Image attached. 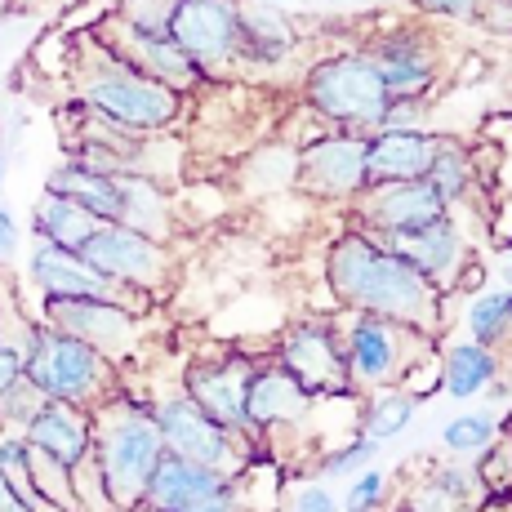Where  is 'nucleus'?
Returning <instances> with one entry per match:
<instances>
[{
  "label": "nucleus",
  "mask_w": 512,
  "mask_h": 512,
  "mask_svg": "<svg viewBox=\"0 0 512 512\" xmlns=\"http://www.w3.org/2000/svg\"><path fill=\"white\" fill-rule=\"evenodd\" d=\"M94 36L103 41L112 54H121L130 67H139L143 76H152V81H161V85H170L174 94H183V98H192L196 90H205V76H201V67L192 63V58L179 49V41H174L165 27H139V23H130L125 14H116V5L107 9V18L94 27Z\"/></svg>",
  "instance_id": "11"
},
{
  "label": "nucleus",
  "mask_w": 512,
  "mask_h": 512,
  "mask_svg": "<svg viewBox=\"0 0 512 512\" xmlns=\"http://www.w3.org/2000/svg\"><path fill=\"white\" fill-rule=\"evenodd\" d=\"M326 290L339 312H374V317L415 326L432 339H441L446 330V303L450 294H441L432 281H423V272L410 259H401L388 241L379 236L348 228L330 241L326 250Z\"/></svg>",
  "instance_id": "1"
},
{
  "label": "nucleus",
  "mask_w": 512,
  "mask_h": 512,
  "mask_svg": "<svg viewBox=\"0 0 512 512\" xmlns=\"http://www.w3.org/2000/svg\"><path fill=\"white\" fill-rule=\"evenodd\" d=\"M312 410H317V401H312L277 361L272 357L254 361L250 388H245V432H250L254 441L272 446L281 432H299L303 423L312 419Z\"/></svg>",
  "instance_id": "19"
},
{
  "label": "nucleus",
  "mask_w": 512,
  "mask_h": 512,
  "mask_svg": "<svg viewBox=\"0 0 512 512\" xmlns=\"http://www.w3.org/2000/svg\"><path fill=\"white\" fill-rule=\"evenodd\" d=\"M290 512H339V499H334L321 481H308V486L294 490Z\"/></svg>",
  "instance_id": "41"
},
{
  "label": "nucleus",
  "mask_w": 512,
  "mask_h": 512,
  "mask_svg": "<svg viewBox=\"0 0 512 512\" xmlns=\"http://www.w3.org/2000/svg\"><path fill=\"white\" fill-rule=\"evenodd\" d=\"M45 187L49 192L72 196V201L85 205L98 223H116V210H121V187H116V174L94 170V165H81V161H72V156H63V161L45 174Z\"/></svg>",
  "instance_id": "25"
},
{
  "label": "nucleus",
  "mask_w": 512,
  "mask_h": 512,
  "mask_svg": "<svg viewBox=\"0 0 512 512\" xmlns=\"http://www.w3.org/2000/svg\"><path fill=\"white\" fill-rule=\"evenodd\" d=\"M14 259H18V223H14V214L0 205V268H9Z\"/></svg>",
  "instance_id": "43"
},
{
  "label": "nucleus",
  "mask_w": 512,
  "mask_h": 512,
  "mask_svg": "<svg viewBox=\"0 0 512 512\" xmlns=\"http://www.w3.org/2000/svg\"><path fill=\"white\" fill-rule=\"evenodd\" d=\"M18 432H23V441L32 450H41V455L58 459L67 468H81L94 450V415L85 406H72V401L45 397Z\"/></svg>",
  "instance_id": "21"
},
{
  "label": "nucleus",
  "mask_w": 512,
  "mask_h": 512,
  "mask_svg": "<svg viewBox=\"0 0 512 512\" xmlns=\"http://www.w3.org/2000/svg\"><path fill=\"white\" fill-rule=\"evenodd\" d=\"M36 321L85 339L94 352H103L121 370L130 366V357L143 343V317L116 299H41V317Z\"/></svg>",
  "instance_id": "13"
},
{
  "label": "nucleus",
  "mask_w": 512,
  "mask_h": 512,
  "mask_svg": "<svg viewBox=\"0 0 512 512\" xmlns=\"http://www.w3.org/2000/svg\"><path fill=\"white\" fill-rule=\"evenodd\" d=\"M392 504H401L406 512H468L455 495H446V490H441L437 481H428L423 472H419L415 486H406L401 490V499H392Z\"/></svg>",
  "instance_id": "37"
},
{
  "label": "nucleus",
  "mask_w": 512,
  "mask_h": 512,
  "mask_svg": "<svg viewBox=\"0 0 512 512\" xmlns=\"http://www.w3.org/2000/svg\"><path fill=\"white\" fill-rule=\"evenodd\" d=\"M27 281L41 299H116L125 308H134L139 317H147L152 308V294H139V290H125V285L107 281L103 272H94L90 263L81 259V250H63V245H49V241H36L27 250Z\"/></svg>",
  "instance_id": "16"
},
{
  "label": "nucleus",
  "mask_w": 512,
  "mask_h": 512,
  "mask_svg": "<svg viewBox=\"0 0 512 512\" xmlns=\"http://www.w3.org/2000/svg\"><path fill=\"white\" fill-rule=\"evenodd\" d=\"M499 419H504V428L512 432V410H508V415H499Z\"/></svg>",
  "instance_id": "47"
},
{
  "label": "nucleus",
  "mask_w": 512,
  "mask_h": 512,
  "mask_svg": "<svg viewBox=\"0 0 512 512\" xmlns=\"http://www.w3.org/2000/svg\"><path fill=\"white\" fill-rule=\"evenodd\" d=\"M0 512H27V504L14 495V486L5 481V472H0Z\"/></svg>",
  "instance_id": "44"
},
{
  "label": "nucleus",
  "mask_w": 512,
  "mask_h": 512,
  "mask_svg": "<svg viewBox=\"0 0 512 512\" xmlns=\"http://www.w3.org/2000/svg\"><path fill=\"white\" fill-rule=\"evenodd\" d=\"M499 277H504V285L512 290V236L499 245Z\"/></svg>",
  "instance_id": "45"
},
{
  "label": "nucleus",
  "mask_w": 512,
  "mask_h": 512,
  "mask_svg": "<svg viewBox=\"0 0 512 512\" xmlns=\"http://www.w3.org/2000/svg\"><path fill=\"white\" fill-rule=\"evenodd\" d=\"M450 205L428 179H406V183H366L352 201V228L392 241L401 232H415L423 223L441 219Z\"/></svg>",
  "instance_id": "17"
},
{
  "label": "nucleus",
  "mask_w": 512,
  "mask_h": 512,
  "mask_svg": "<svg viewBox=\"0 0 512 512\" xmlns=\"http://www.w3.org/2000/svg\"><path fill=\"white\" fill-rule=\"evenodd\" d=\"M428 112H432L428 98H388L383 125H388V130H423V125H428Z\"/></svg>",
  "instance_id": "39"
},
{
  "label": "nucleus",
  "mask_w": 512,
  "mask_h": 512,
  "mask_svg": "<svg viewBox=\"0 0 512 512\" xmlns=\"http://www.w3.org/2000/svg\"><path fill=\"white\" fill-rule=\"evenodd\" d=\"M94 415V472L103 481V495L112 512H134L143 504L147 477H152L156 459L165 455L161 432H156L152 419V397H139V392L121 388L107 401H98L90 410Z\"/></svg>",
  "instance_id": "3"
},
{
  "label": "nucleus",
  "mask_w": 512,
  "mask_h": 512,
  "mask_svg": "<svg viewBox=\"0 0 512 512\" xmlns=\"http://www.w3.org/2000/svg\"><path fill=\"white\" fill-rule=\"evenodd\" d=\"M277 366L308 392L312 401L352 397L348 357H343V334L334 317H299L285 326V334L268 352Z\"/></svg>",
  "instance_id": "9"
},
{
  "label": "nucleus",
  "mask_w": 512,
  "mask_h": 512,
  "mask_svg": "<svg viewBox=\"0 0 512 512\" xmlns=\"http://www.w3.org/2000/svg\"><path fill=\"white\" fill-rule=\"evenodd\" d=\"M339 334H343V357H348V383L357 397H370L379 388H397L401 374L415 366L423 352L437 348L432 334L388 317H374V312H343Z\"/></svg>",
  "instance_id": "7"
},
{
  "label": "nucleus",
  "mask_w": 512,
  "mask_h": 512,
  "mask_svg": "<svg viewBox=\"0 0 512 512\" xmlns=\"http://www.w3.org/2000/svg\"><path fill=\"white\" fill-rule=\"evenodd\" d=\"M383 512H406V508H401V504H388V508H383Z\"/></svg>",
  "instance_id": "48"
},
{
  "label": "nucleus",
  "mask_w": 512,
  "mask_h": 512,
  "mask_svg": "<svg viewBox=\"0 0 512 512\" xmlns=\"http://www.w3.org/2000/svg\"><path fill=\"white\" fill-rule=\"evenodd\" d=\"M134 512H156V508H147V504H139V508H134Z\"/></svg>",
  "instance_id": "49"
},
{
  "label": "nucleus",
  "mask_w": 512,
  "mask_h": 512,
  "mask_svg": "<svg viewBox=\"0 0 512 512\" xmlns=\"http://www.w3.org/2000/svg\"><path fill=\"white\" fill-rule=\"evenodd\" d=\"M379 441L366 437V432H352V441L348 446H339V450H330V455H321V464H317V477H326V481H339V477H357L361 468H370L374 459H379Z\"/></svg>",
  "instance_id": "35"
},
{
  "label": "nucleus",
  "mask_w": 512,
  "mask_h": 512,
  "mask_svg": "<svg viewBox=\"0 0 512 512\" xmlns=\"http://www.w3.org/2000/svg\"><path fill=\"white\" fill-rule=\"evenodd\" d=\"M18 379H23V352H18L14 343L0 339V392L14 388Z\"/></svg>",
  "instance_id": "42"
},
{
  "label": "nucleus",
  "mask_w": 512,
  "mask_h": 512,
  "mask_svg": "<svg viewBox=\"0 0 512 512\" xmlns=\"http://www.w3.org/2000/svg\"><path fill=\"white\" fill-rule=\"evenodd\" d=\"M299 49V27L281 5L241 0V67H285Z\"/></svg>",
  "instance_id": "23"
},
{
  "label": "nucleus",
  "mask_w": 512,
  "mask_h": 512,
  "mask_svg": "<svg viewBox=\"0 0 512 512\" xmlns=\"http://www.w3.org/2000/svg\"><path fill=\"white\" fill-rule=\"evenodd\" d=\"M392 504V495H388V472H379V468H361L357 477H352V486H348V495H343V504L339 512H383Z\"/></svg>",
  "instance_id": "36"
},
{
  "label": "nucleus",
  "mask_w": 512,
  "mask_h": 512,
  "mask_svg": "<svg viewBox=\"0 0 512 512\" xmlns=\"http://www.w3.org/2000/svg\"><path fill=\"white\" fill-rule=\"evenodd\" d=\"M165 32L210 85L241 72V0H170Z\"/></svg>",
  "instance_id": "8"
},
{
  "label": "nucleus",
  "mask_w": 512,
  "mask_h": 512,
  "mask_svg": "<svg viewBox=\"0 0 512 512\" xmlns=\"http://www.w3.org/2000/svg\"><path fill=\"white\" fill-rule=\"evenodd\" d=\"M392 98H432L441 85V45L419 23H383L361 41Z\"/></svg>",
  "instance_id": "12"
},
{
  "label": "nucleus",
  "mask_w": 512,
  "mask_h": 512,
  "mask_svg": "<svg viewBox=\"0 0 512 512\" xmlns=\"http://www.w3.org/2000/svg\"><path fill=\"white\" fill-rule=\"evenodd\" d=\"M437 130H379L366 134V183H406V179H423L437 152Z\"/></svg>",
  "instance_id": "22"
},
{
  "label": "nucleus",
  "mask_w": 512,
  "mask_h": 512,
  "mask_svg": "<svg viewBox=\"0 0 512 512\" xmlns=\"http://www.w3.org/2000/svg\"><path fill=\"white\" fill-rule=\"evenodd\" d=\"M294 187L312 201L326 205H352L366 187V134L326 130L317 139L299 143L294 161Z\"/></svg>",
  "instance_id": "14"
},
{
  "label": "nucleus",
  "mask_w": 512,
  "mask_h": 512,
  "mask_svg": "<svg viewBox=\"0 0 512 512\" xmlns=\"http://www.w3.org/2000/svg\"><path fill=\"white\" fill-rule=\"evenodd\" d=\"M27 472H32L41 499H49L58 512H85L81 499H76V481H72V468L67 464H58V459H49L41 450L27 446Z\"/></svg>",
  "instance_id": "32"
},
{
  "label": "nucleus",
  "mask_w": 512,
  "mask_h": 512,
  "mask_svg": "<svg viewBox=\"0 0 512 512\" xmlns=\"http://www.w3.org/2000/svg\"><path fill=\"white\" fill-rule=\"evenodd\" d=\"M388 85H383L379 67L370 63V54L361 45L334 49L308 63V72L299 76V107L312 112L330 130L348 134H370L383 125L388 112Z\"/></svg>",
  "instance_id": "5"
},
{
  "label": "nucleus",
  "mask_w": 512,
  "mask_h": 512,
  "mask_svg": "<svg viewBox=\"0 0 512 512\" xmlns=\"http://www.w3.org/2000/svg\"><path fill=\"white\" fill-rule=\"evenodd\" d=\"M116 187H121V210H116V223L152 236V241L170 245L179 236V210H174V196L165 192L161 179H147L139 170L116 174Z\"/></svg>",
  "instance_id": "24"
},
{
  "label": "nucleus",
  "mask_w": 512,
  "mask_h": 512,
  "mask_svg": "<svg viewBox=\"0 0 512 512\" xmlns=\"http://www.w3.org/2000/svg\"><path fill=\"white\" fill-rule=\"evenodd\" d=\"M5 174H9V156L0 152V187H5Z\"/></svg>",
  "instance_id": "46"
},
{
  "label": "nucleus",
  "mask_w": 512,
  "mask_h": 512,
  "mask_svg": "<svg viewBox=\"0 0 512 512\" xmlns=\"http://www.w3.org/2000/svg\"><path fill=\"white\" fill-rule=\"evenodd\" d=\"M41 401H45V397L32 388V379H27V374H23V379H18L14 388H5V392H0V428L18 432L27 419H32V410L41 406Z\"/></svg>",
  "instance_id": "38"
},
{
  "label": "nucleus",
  "mask_w": 512,
  "mask_h": 512,
  "mask_svg": "<svg viewBox=\"0 0 512 512\" xmlns=\"http://www.w3.org/2000/svg\"><path fill=\"white\" fill-rule=\"evenodd\" d=\"M472 468H477L486 495H512V432L499 428V437L486 450H477Z\"/></svg>",
  "instance_id": "34"
},
{
  "label": "nucleus",
  "mask_w": 512,
  "mask_h": 512,
  "mask_svg": "<svg viewBox=\"0 0 512 512\" xmlns=\"http://www.w3.org/2000/svg\"><path fill=\"white\" fill-rule=\"evenodd\" d=\"M423 18H446V23H477L481 0H406Z\"/></svg>",
  "instance_id": "40"
},
{
  "label": "nucleus",
  "mask_w": 512,
  "mask_h": 512,
  "mask_svg": "<svg viewBox=\"0 0 512 512\" xmlns=\"http://www.w3.org/2000/svg\"><path fill=\"white\" fill-rule=\"evenodd\" d=\"M423 477L437 481V486L446 490V495H455L468 512H477V504L486 499V490H481L477 468H472V459H464V455H455V459H428Z\"/></svg>",
  "instance_id": "33"
},
{
  "label": "nucleus",
  "mask_w": 512,
  "mask_h": 512,
  "mask_svg": "<svg viewBox=\"0 0 512 512\" xmlns=\"http://www.w3.org/2000/svg\"><path fill=\"white\" fill-rule=\"evenodd\" d=\"M72 98L107 121L125 125L134 134H170L183 121V94L170 85L143 76L121 54H112L94 32H76V58H72Z\"/></svg>",
  "instance_id": "2"
},
{
  "label": "nucleus",
  "mask_w": 512,
  "mask_h": 512,
  "mask_svg": "<svg viewBox=\"0 0 512 512\" xmlns=\"http://www.w3.org/2000/svg\"><path fill=\"white\" fill-rule=\"evenodd\" d=\"M432 187L441 192V201L455 210L459 201H468L472 192H477V152H468L459 139H446L441 134L437 139V152H432V165H428V174H423Z\"/></svg>",
  "instance_id": "28"
},
{
  "label": "nucleus",
  "mask_w": 512,
  "mask_h": 512,
  "mask_svg": "<svg viewBox=\"0 0 512 512\" xmlns=\"http://www.w3.org/2000/svg\"><path fill=\"white\" fill-rule=\"evenodd\" d=\"M152 419L156 432H161L165 455L192 459V464H205L223 477H241L254 459H263V441L245 437V432L223 428L219 419H210L192 397L179 392H165V397H152Z\"/></svg>",
  "instance_id": "6"
},
{
  "label": "nucleus",
  "mask_w": 512,
  "mask_h": 512,
  "mask_svg": "<svg viewBox=\"0 0 512 512\" xmlns=\"http://www.w3.org/2000/svg\"><path fill=\"white\" fill-rule=\"evenodd\" d=\"M415 415H419V401L410 397L406 388H379V392H370V397H361L357 432H366L379 446H388L392 437H401V432L415 423Z\"/></svg>",
  "instance_id": "29"
},
{
  "label": "nucleus",
  "mask_w": 512,
  "mask_h": 512,
  "mask_svg": "<svg viewBox=\"0 0 512 512\" xmlns=\"http://www.w3.org/2000/svg\"><path fill=\"white\" fill-rule=\"evenodd\" d=\"M143 504L156 512H250L236 477H223V472L179 455L156 459L143 490Z\"/></svg>",
  "instance_id": "15"
},
{
  "label": "nucleus",
  "mask_w": 512,
  "mask_h": 512,
  "mask_svg": "<svg viewBox=\"0 0 512 512\" xmlns=\"http://www.w3.org/2000/svg\"><path fill=\"white\" fill-rule=\"evenodd\" d=\"M81 259L94 272H103L107 281L125 285V290L152 294V299H161L165 285L174 281V268H179L170 245L125 228V223H98L94 236L81 245Z\"/></svg>",
  "instance_id": "10"
},
{
  "label": "nucleus",
  "mask_w": 512,
  "mask_h": 512,
  "mask_svg": "<svg viewBox=\"0 0 512 512\" xmlns=\"http://www.w3.org/2000/svg\"><path fill=\"white\" fill-rule=\"evenodd\" d=\"M9 321H14V334H5V343L23 352V374L41 397L94 410L98 401H107L121 388L125 370L107 361L103 352H94L85 339L45 326L36 317H23V312H14Z\"/></svg>",
  "instance_id": "4"
},
{
  "label": "nucleus",
  "mask_w": 512,
  "mask_h": 512,
  "mask_svg": "<svg viewBox=\"0 0 512 512\" xmlns=\"http://www.w3.org/2000/svg\"><path fill=\"white\" fill-rule=\"evenodd\" d=\"M468 339L481 343V348H499V343L512 334V308H508V285L504 290H477L464 312Z\"/></svg>",
  "instance_id": "30"
},
{
  "label": "nucleus",
  "mask_w": 512,
  "mask_h": 512,
  "mask_svg": "<svg viewBox=\"0 0 512 512\" xmlns=\"http://www.w3.org/2000/svg\"><path fill=\"white\" fill-rule=\"evenodd\" d=\"M94 228H98V219L85 210V205H76L72 196L49 192V187L36 196V205H32V236L36 241L63 245V250H81V245L94 236Z\"/></svg>",
  "instance_id": "27"
},
{
  "label": "nucleus",
  "mask_w": 512,
  "mask_h": 512,
  "mask_svg": "<svg viewBox=\"0 0 512 512\" xmlns=\"http://www.w3.org/2000/svg\"><path fill=\"white\" fill-rule=\"evenodd\" d=\"M254 361L259 357H254V352H241V348L201 352V357L183 370V392L210 419H219L223 428L245 432V388H250ZM245 437H250V432H245Z\"/></svg>",
  "instance_id": "18"
},
{
  "label": "nucleus",
  "mask_w": 512,
  "mask_h": 512,
  "mask_svg": "<svg viewBox=\"0 0 512 512\" xmlns=\"http://www.w3.org/2000/svg\"><path fill=\"white\" fill-rule=\"evenodd\" d=\"M504 374V361H499L495 348H481V343H450L441 348V392L450 401H472L490 388V383Z\"/></svg>",
  "instance_id": "26"
},
{
  "label": "nucleus",
  "mask_w": 512,
  "mask_h": 512,
  "mask_svg": "<svg viewBox=\"0 0 512 512\" xmlns=\"http://www.w3.org/2000/svg\"><path fill=\"white\" fill-rule=\"evenodd\" d=\"M392 250L401 254V259H410L415 268L423 272V281H432L441 294H455L459 277L468 272V263L477 259V250H472L464 223H459L455 210H446L441 219L423 223L415 232H401L392 236Z\"/></svg>",
  "instance_id": "20"
},
{
  "label": "nucleus",
  "mask_w": 512,
  "mask_h": 512,
  "mask_svg": "<svg viewBox=\"0 0 512 512\" xmlns=\"http://www.w3.org/2000/svg\"><path fill=\"white\" fill-rule=\"evenodd\" d=\"M499 428H504V419H499L490 406L486 410H468V415L446 419V428H441V446H446L450 455L472 459L477 450H486L490 441L499 437Z\"/></svg>",
  "instance_id": "31"
}]
</instances>
